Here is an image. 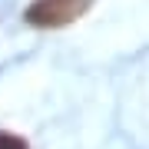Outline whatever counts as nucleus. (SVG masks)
<instances>
[{"label":"nucleus","mask_w":149,"mask_h":149,"mask_svg":"<svg viewBox=\"0 0 149 149\" xmlns=\"http://www.w3.org/2000/svg\"><path fill=\"white\" fill-rule=\"evenodd\" d=\"M90 7H93V0H33L23 10V20L40 30H56V27L80 20Z\"/></svg>","instance_id":"nucleus-1"},{"label":"nucleus","mask_w":149,"mask_h":149,"mask_svg":"<svg viewBox=\"0 0 149 149\" xmlns=\"http://www.w3.org/2000/svg\"><path fill=\"white\" fill-rule=\"evenodd\" d=\"M0 149H30V143L17 133H3L0 129Z\"/></svg>","instance_id":"nucleus-2"}]
</instances>
